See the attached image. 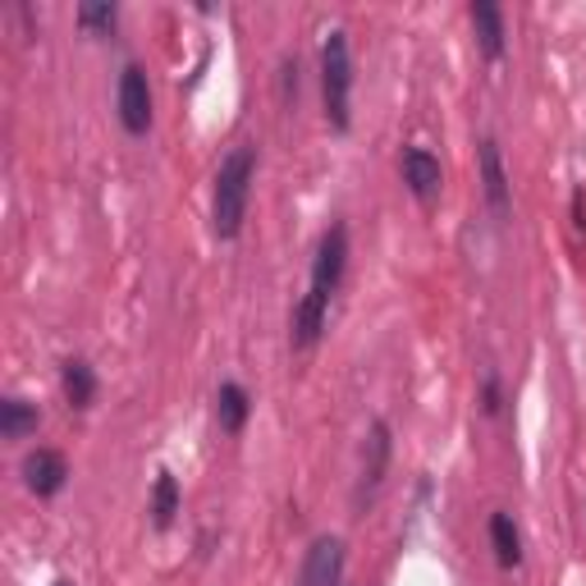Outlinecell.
<instances>
[{"instance_id": "cell-7", "label": "cell", "mask_w": 586, "mask_h": 586, "mask_svg": "<svg viewBox=\"0 0 586 586\" xmlns=\"http://www.w3.org/2000/svg\"><path fill=\"white\" fill-rule=\"evenodd\" d=\"M298 586H343V541L339 536H317L307 545Z\"/></svg>"}, {"instance_id": "cell-18", "label": "cell", "mask_w": 586, "mask_h": 586, "mask_svg": "<svg viewBox=\"0 0 586 586\" xmlns=\"http://www.w3.org/2000/svg\"><path fill=\"white\" fill-rule=\"evenodd\" d=\"M481 412H486V418H500V412H504L500 371H486V376H481Z\"/></svg>"}, {"instance_id": "cell-6", "label": "cell", "mask_w": 586, "mask_h": 586, "mask_svg": "<svg viewBox=\"0 0 586 586\" xmlns=\"http://www.w3.org/2000/svg\"><path fill=\"white\" fill-rule=\"evenodd\" d=\"M476 161H481V193H486V206H491L495 225H504L508 212H513V188H508L504 156H500V143H495V137H481Z\"/></svg>"}, {"instance_id": "cell-17", "label": "cell", "mask_w": 586, "mask_h": 586, "mask_svg": "<svg viewBox=\"0 0 586 586\" xmlns=\"http://www.w3.org/2000/svg\"><path fill=\"white\" fill-rule=\"evenodd\" d=\"M115 19H120L115 6H79V23L88 32H115Z\"/></svg>"}, {"instance_id": "cell-1", "label": "cell", "mask_w": 586, "mask_h": 586, "mask_svg": "<svg viewBox=\"0 0 586 586\" xmlns=\"http://www.w3.org/2000/svg\"><path fill=\"white\" fill-rule=\"evenodd\" d=\"M253 179H257V152L253 147H234L220 169H216V188H212V229L216 238H238L248 220V197H253Z\"/></svg>"}, {"instance_id": "cell-11", "label": "cell", "mask_w": 586, "mask_h": 586, "mask_svg": "<svg viewBox=\"0 0 586 586\" xmlns=\"http://www.w3.org/2000/svg\"><path fill=\"white\" fill-rule=\"evenodd\" d=\"M248 418H253V394L238 381H220V390H216V426L225 435H238L248 426Z\"/></svg>"}, {"instance_id": "cell-10", "label": "cell", "mask_w": 586, "mask_h": 586, "mask_svg": "<svg viewBox=\"0 0 586 586\" xmlns=\"http://www.w3.org/2000/svg\"><path fill=\"white\" fill-rule=\"evenodd\" d=\"M467 19H472V28H476V42H481V55L486 60H504V10L500 6H491V0H476V6L467 10Z\"/></svg>"}, {"instance_id": "cell-3", "label": "cell", "mask_w": 586, "mask_h": 586, "mask_svg": "<svg viewBox=\"0 0 586 586\" xmlns=\"http://www.w3.org/2000/svg\"><path fill=\"white\" fill-rule=\"evenodd\" d=\"M343 270H349V225L335 220L326 234H321V244H317V257H312V285H307V294L330 302L343 285Z\"/></svg>"}, {"instance_id": "cell-19", "label": "cell", "mask_w": 586, "mask_h": 586, "mask_svg": "<svg viewBox=\"0 0 586 586\" xmlns=\"http://www.w3.org/2000/svg\"><path fill=\"white\" fill-rule=\"evenodd\" d=\"M280 83H285V101H298V64L294 60H285V69H280Z\"/></svg>"}, {"instance_id": "cell-20", "label": "cell", "mask_w": 586, "mask_h": 586, "mask_svg": "<svg viewBox=\"0 0 586 586\" xmlns=\"http://www.w3.org/2000/svg\"><path fill=\"white\" fill-rule=\"evenodd\" d=\"M55 586H74V582H55Z\"/></svg>"}, {"instance_id": "cell-12", "label": "cell", "mask_w": 586, "mask_h": 586, "mask_svg": "<svg viewBox=\"0 0 586 586\" xmlns=\"http://www.w3.org/2000/svg\"><path fill=\"white\" fill-rule=\"evenodd\" d=\"M326 312H330V302H321V298H312V294H302V302L294 307V321H289V343H294V349H312V343L321 339Z\"/></svg>"}, {"instance_id": "cell-16", "label": "cell", "mask_w": 586, "mask_h": 586, "mask_svg": "<svg viewBox=\"0 0 586 586\" xmlns=\"http://www.w3.org/2000/svg\"><path fill=\"white\" fill-rule=\"evenodd\" d=\"M38 422H42L38 403H28L19 394H10L6 403H0V435L6 440H28L32 431H38Z\"/></svg>"}, {"instance_id": "cell-5", "label": "cell", "mask_w": 586, "mask_h": 586, "mask_svg": "<svg viewBox=\"0 0 586 586\" xmlns=\"http://www.w3.org/2000/svg\"><path fill=\"white\" fill-rule=\"evenodd\" d=\"M115 106H120V124L124 133L143 137L152 128V83L143 74V64H124L120 88H115Z\"/></svg>"}, {"instance_id": "cell-15", "label": "cell", "mask_w": 586, "mask_h": 586, "mask_svg": "<svg viewBox=\"0 0 586 586\" xmlns=\"http://www.w3.org/2000/svg\"><path fill=\"white\" fill-rule=\"evenodd\" d=\"M60 390H64V403L69 408H92V399H96V371H92V362H83V358H69L64 367H60Z\"/></svg>"}, {"instance_id": "cell-9", "label": "cell", "mask_w": 586, "mask_h": 586, "mask_svg": "<svg viewBox=\"0 0 586 586\" xmlns=\"http://www.w3.org/2000/svg\"><path fill=\"white\" fill-rule=\"evenodd\" d=\"M399 169H403V184H408V193L418 197L422 206H431V202L440 197V184H444V175H440V161H435L426 147H403V156H399Z\"/></svg>"}, {"instance_id": "cell-13", "label": "cell", "mask_w": 586, "mask_h": 586, "mask_svg": "<svg viewBox=\"0 0 586 586\" xmlns=\"http://www.w3.org/2000/svg\"><path fill=\"white\" fill-rule=\"evenodd\" d=\"M491 549H495L500 568L523 564V532H518V523H513V513H504V508L491 513Z\"/></svg>"}, {"instance_id": "cell-8", "label": "cell", "mask_w": 586, "mask_h": 586, "mask_svg": "<svg viewBox=\"0 0 586 586\" xmlns=\"http://www.w3.org/2000/svg\"><path fill=\"white\" fill-rule=\"evenodd\" d=\"M64 481H69V459L60 450H32L23 459V486L38 495V500H51L64 491Z\"/></svg>"}, {"instance_id": "cell-4", "label": "cell", "mask_w": 586, "mask_h": 586, "mask_svg": "<svg viewBox=\"0 0 586 586\" xmlns=\"http://www.w3.org/2000/svg\"><path fill=\"white\" fill-rule=\"evenodd\" d=\"M390 454H394V440H390V422L376 418L367 426V444H362V476H358V491H353V504L367 508L381 491V481L390 472Z\"/></svg>"}, {"instance_id": "cell-2", "label": "cell", "mask_w": 586, "mask_h": 586, "mask_svg": "<svg viewBox=\"0 0 586 586\" xmlns=\"http://www.w3.org/2000/svg\"><path fill=\"white\" fill-rule=\"evenodd\" d=\"M321 96H326V124L335 133L353 128V55H349V32L330 28L321 42Z\"/></svg>"}, {"instance_id": "cell-14", "label": "cell", "mask_w": 586, "mask_h": 586, "mask_svg": "<svg viewBox=\"0 0 586 586\" xmlns=\"http://www.w3.org/2000/svg\"><path fill=\"white\" fill-rule=\"evenodd\" d=\"M179 504H184V495H179V481L169 476V472H156V481H152V500H147L152 527H156V532H169V527H175V518H179Z\"/></svg>"}]
</instances>
